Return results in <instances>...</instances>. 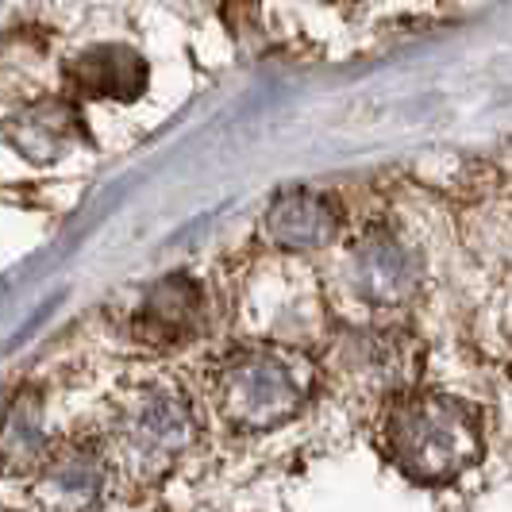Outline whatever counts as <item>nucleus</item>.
<instances>
[{
	"label": "nucleus",
	"mask_w": 512,
	"mask_h": 512,
	"mask_svg": "<svg viewBox=\"0 0 512 512\" xmlns=\"http://www.w3.org/2000/svg\"><path fill=\"white\" fill-rule=\"evenodd\" d=\"M382 451L416 486H451L486 455L482 416L439 389L393 393L382 412Z\"/></svg>",
	"instance_id": "2"
},
{
	"label": "nucleus",
	"mask_w": 512,
	"mask_h": 512,
	"mask_svg": "<svg viewBox=\"0 0 512 512\" xmlns=\"http://www.w3.org/2000/svg\"><path fill=\"white\" fill-rule=\"evenodd\" d=\"M54 443L43 424V401L35 393L20 397L0 420V478H31Z\"/></svg>",
	"instance_id": "10"
},
{
	"label": "nucleus",
	"mask_w": 512,
	"mask_h": 512,
	"mask_svg": "<svg viewBox=\"0 0 512 512\" xmlns=\"http://www.w3.org/2000/svg\"><path fill=\"white\" fill-rule=\"evenodd\" d=\"M424 282V262L389 231H370L347 255V285L370 308H401Z\"/></svg>",
	"instance_id": "5"
},
{
	"label": "nucleus",
	"mask_w": 512,
	"mask_h": 512,
	"mask_svg": "<svg viewBox=\"0 0 512 512\" xmlns=\"http://www.w3.org/2000/svg\"><path fill=\"white\" fill-rule=\"evenodd\" d=\"M74 81L85 97H104V101H135L147 89V62L131 47L104 43L85 51L74 62Z\"/></svg>",
	"instance_id": "9"
},
{
	"label": "nucleus",
	"mask_w": 512,
	"mask_h": 512,
	"mask_svg": "<svg viewBox=\"0 0 512 512\" xmlns=\"http://www.w3.org/2000/svg\"><path fill=\"white\" fill-rule=\"evenodd\" d=\"M8 143L35 166H51L81 139L77 112L66 101H39L8 120Z\"/></svg>",
	"instance_id": "8"
},
{
	"label": "nucleus",
	"mask_w": 512,
	"mask_h": 512,
	"mask_svg": "<svg viewBox=\"0 0 512 512\" xmlns=\"http://www.w3.org/2000/svg\"><path fill=\"white\" fill-rule=\"evenodd\" d=\"M112 466L101 439L54 443L47 459L31 470L27 509L31 512H101L112 482Z\"/></svg>",
	"instance_id": "4"
},
{
	"label": "nucleus",
	"mask_w": 512,
	"mask_h": 512,
	"mask_svg": "<svg viewBox=\"0 0 512 512\" xmlns=\"http://www.w3.org/2000/svg\"><path fill=\"white\" fill-rule=\"evenodd\" d=\"M112 474L131 486H158L197 447L189 393L166 374H135L112 393L101 439Z\"/></svg>",
	"instance_id": "1"
},
{
	"label": "nucleus",
	"mask_w": 512,
	"mask_h": 512,
	"mask_svg": "<svg viewBox=\"0 0 512 512\" xmlns=\"http://www.w3.org/2000/svg\"><path fill=\"white\" fill-rule=\"evenodd\" d=\"M335 228H339L335 205L320 193H308V189L282 193L266 212V239L282 251H293V255L328 247L335 239Z\"/></svg>",
	"instance_id": "6"
},
{
	"label": "nucleus",
	"mask_w": 512,
	"mask_h": 512,
	"mask_svg": "<svg viewBox=\"0 0 512 512\" xmlns=\"http://www.w3.org/2000/svg\"><path fill=\"white\" fill-rule=\"evenodd\" d=\"M312 393L316 366L308 355L285 343L231 351L212 370V401L220 420L247 436L285 428L305 412Z\"/></svg>",
	"instance_id": "3"
},
{
	"label": "nucleus",
	"mask_w": 512,
	"mask_h": 512,
	"mask_svg": "<svg viewBox=\"0 0 512 512\" xmlns=\"http://www.w3.org/2000/svg\"><path fill=\"white\" fill-rule=\"evenodd\" d=\"M139 332L151 343H185L205 324V293L185 274L162 278L139 308Z\"/></svg>",
	"instance_id": "7"
}]
</instances>
